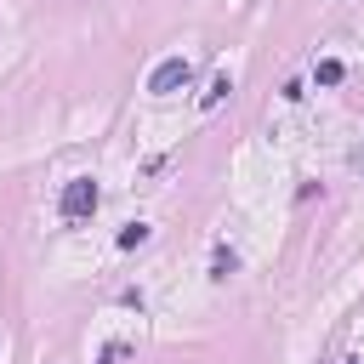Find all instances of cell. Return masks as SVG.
<instances>
[{
	"label": "cell",
	"mask_w": 364,
	"mask_h": 364,
	"mask_svg": "<svg viewBox=\"0 0 364 364\" xmlns=\"http://www.w3.org/2000/svg\"><path fill=\"white\" fill-rule=\"evenodd\" d=\"M97 205H102V188H97L91 176H68L63 193H57V216H63V222H85Z\"/></svg>",
	"instance_id": "1"
},
{
	"label": "cell",
	"mask_w": 364,
	"mask_h": 364,
	"mask_svg": "<svg viewBox=\"0 0 364 364\" xmlns=\"http://www.w3.org/2000/svg\"><path fill=\"white\" fill-rule=\"evenodd\" d=\"M188 85H193V63H188V57H165V63H159V68L148 74V91H154V97L188 91Z\"/></svg>",
	"instance_id": "2"
},
{
	"label": "cell",
	"mask_w": 364,
	"mask_h": 364,
	"mask_svg": "<svg viewBox=\"0 0 364 364\" xmlns=\"http://www.w3.org/2000/svg\"><path fill=\"white\" fill-rule=\"evenodd\" d=\"M341 80H347V63L341 57H318L313 63V85H341Z\"/></svg>",
	"instance_id": "3"
},
{
	"label": "cell",
	"mask_w": 364,
	"mask_h": 364,
	"mask_svg": "<svg viewBox=\"0 0 364 364\" xmlns=\"http://www.w3.org/2000/svg\"><path fill=\"white\" fill-rule=\"evenodd\" d=\"M233 273H239V256H233L228 245H216V250H210V279L222 284V279H233Z\"/></svg>",
	"instance_id": "4"
},
{
	"label": "cell",
	"mask_w": 364,
	"mask_h": 364,
	"mask_svg": "<svg viewBox=\"0 0 364 364\" xmlns=\"http://www.w3.org/2000/svg\"><path fill=\"white\" fill-rule=\"evenodd\" d=\"M148 222H131V228H119V250H136V245H148Z\"/></svg>",
	"instance_id": "5"
},
{
	"label": "cell",
	"mask_w": 364,
	"mask_h": 364,
	"mask_svg": "<svg viewBox=\"0 0 364 364\" xmlns=\"http://www.w3.org/2000/svg\"><path fill=\"white\" fill-rule=\"evenodd\" d=\"M228 91H233V80H228V74H216V80H210V91L199 97V108H216V102H222Z\"/></svg>",
	"instance_id": "6"
},
{
	"label": "cell",
	"mask_w": 364,
	"mask_h": 364,
	"mask_svg": "<svg viewBox=\"0 0 364 364\" xmlns=\"http://www.w3.org/2000/svg\"><path fill=\"white\" fill-rule=\"evenodd\" d=\"M347 364H358V358H347Z\"/></svg>",
	"instance_id": "7"
}]
</instances>
